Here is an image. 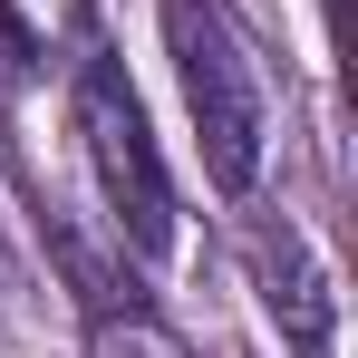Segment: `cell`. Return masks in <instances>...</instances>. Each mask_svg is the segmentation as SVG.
<instances>
[{"mask_svg":"<svg viewBox=\"0 0 358 358\" xmlns=\"http://www.w3.org/2000/svg\"><path fill=\"white\" fill-rule=\"evenodd\" d=\"M68 117H78V155H87V175H97V203H107V223H117V252H165L175 242V184H165V155H155V136H145V107H136V87H126V68L107 49H78L68 68Z\"/></svg>","mask_w":358,"mask_h":358,"instance_id":"1","label":"cell"},{"mask_svg":"<svg viewBox=\"0 0 358 358\" xmlns=\"http://www.w3.org/2000/svg\"><path fill=\"white\" fill-rule=\"evenodd\" d=\"M242 271H252V291H262V310H271V329H281L291 358H339V291H329L320 242L300 233L291 213H262L242 233Z\"/></svg>","mask_w":358,"mask_h":358,"instance_id":"3","label":"cell"},{"mask_svg":"<svg viewBox=\"0 0 358 358\" xmlns=\"http://www.w3.org/2000/svg\"><path fill=\"white\" fill-rule=\"evenodd\" d=\"M165 59H175L184 117H194V145H203V175L223 194H252L262 184V78L242 59L233 20L213 0H165Z\"/></svg>","mask_w":358,"mask_h":358,"instance_id":"2","label":"cell"}]
</instances>
